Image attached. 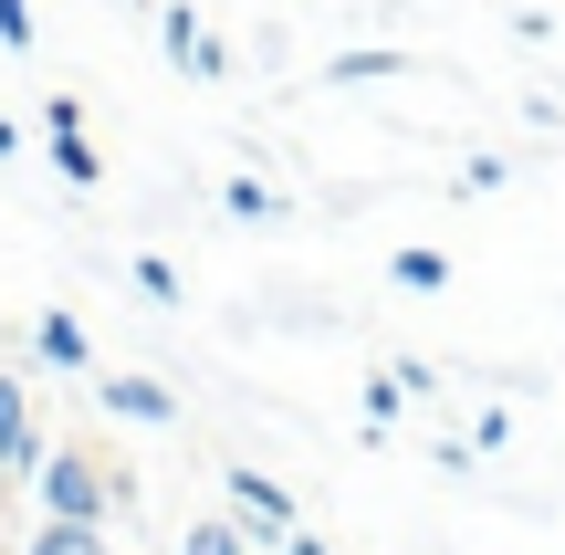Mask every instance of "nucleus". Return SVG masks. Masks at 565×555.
Masks as SVG:
<instances>
[{"label":"nucleus","mask_w":565,"mask_h":555,"mask_svg":"<svg viewBox=\"0 0 565 555\" xmlns=\"http://www.w3.org/2000/svg\"><path fill=\"white\" fill-rule=\"evenodd\" d=\"M95 398L116 419H137V430H168V419H179V398H168L158 377H95Z\"/></svg>","instance_id":"nucleus-6"},{"label":"nucleus","mask_w":565,"mask_h":555,"mask_svg":"<svg viewBox=\"0 0 565 555\" xmlns=\"http://www.w3.org/2000/svg\"><path fill=\"white\" fill-rule=\"evenodd\" d=\"M0 42H11V53H32V0H0Z\"/></svg>","instance_id":"nucleus-14"},{"label":"nucleus","mask_w":565,"mask_h":555,"mask_svg":"<svg viewBox=\"0 0 565 555\" xmlns=\"http://www.w3.org/2000/svg\"><path fill=\"white\" fill-rule=\"evenodd\" d=\"M252 545H263V535H252L242 514H200V524L179 535V555H252Z\"/></svg>","instance_id":"nucleus-9"},{"label":"nucleus","mask_w":565,"mask_h":555,"mask_svg":"<svg viewBox=\"0 0 565 555\" xmlns=\"http://www.w3.org/2000/svg\"><path fill=\"white\" fill-rule=\"evenodd\" d=\"M126 273H137V293H147V305H179V263H168V252H137Z\"/></svg>","instance_id":"nucleus-12"},{"label":"nucleus","mask_w":565,"mask_h":555,"mask_svg":"<svg viewBox=\"0 0 565 555\" xmlns=\"http://www.w3.org/2000/svg\"><path fill=\"white\" fill-rule=\"evenodd\" d=\"M126 472L116 461H95V451H42V472H32V514H84V524H116L126 514Z\"/></svg>","instance_id":"nucleus-1"},{"label":"nucleus","mask_w":565,"mask_h":555,"mask_svg":"<svg viewBox=\"0 0 565 555\" xmlns=\"http://www.w3.org/2000/svg\"><path fill=\"white\" fill-rule=\"evenodd\" d=\"M21 555H116V545H105V524H84V514H42Z\"/></svg>","instance_id":"nucleus-8"},{"label":"nucleus","mask_w":565,"mask_h":555,"mask_svg":"<svg viewBox=\"0 0 565 555\" xmlns=\"http://www.w3.org/2000/svg\"><path fill=\"white\" fill-rule=\"evenodd\" d=\"M42 451H53V440H42V419H32V377L0 367V482H32Z\"/></svg>","instance_id":"nucleus-2"},{"label":"nucleus","mask_w":565,"mask_h":555,"mask_svg":"<svg viewBox=\"0 0 565 555\" xmlns=\"http://www.w3.org/2000/svg\"><path fill=\"white\" fill-rule=\"evenodd\" d=\"M387 74H408L398 42H366V53H335V63H324V84H387Z\"/></svg>","instance_id":"nucleus-10"},{"label":"nucleus","mask_w":565,"mask_h":555,"mask_svg":"<svg viewBox=\"0 0 565 555\" xmlns=\"http://www.w3.org/2000/svg\"><path fill=\"white\" fill-rule=\"evenodd\" d=\"M231 514H242L252 524V535H263V545H282V535H294V493H282V482L273 472H252V461H231Z\"/></svg>","instance_id":"nucleus-4"},{"label":"nucleus","mask_w":565,"mask_h":555,"mask_svg":"<svg viewBox=\"0 0 565 555\" xmlns=\"http://www.w3.org/2000/svg\"><path fill=\"white\" fill-rule=\"evenodd\" d=\"M0 158H21V126H11V116H0Z\"/></svg>","instance_id":"nucleus-15"},{"label":"nucleus","mask_w":565,"mask_h":555,"mask_svg":"<svg viewBox=\"0 0 565 555\" xmlns=\"http://www.w3.org/2000/svg\"><path fill=\"white\" fill-rule=\"evenodd\" d=\"M158 42H168V63H179L189 84H221V74H231V42L210 32V21L189 11V0H168V21H158Z\"/></svg>","instance_id":"nucleus-3"},{"label":"nucleus","mask_w":565,"mask_h":555,"mask_svg":"<svg viewBox=\"0 0 565 555\" xmlns=\"http://www.w3.org/2000/svg\"><path fill=\"white\" fill-rule=\"evenodd\" d=\"M221 210H231V221H282V200H273L263 179H231V189H221Z\"/></svg>","instance_id":"nucleus-13"},{"label":"nucleus","mask_w":565,"mask_h":555,"mask_svg":"<svg viewBox=\"0 0 565 555\" xmlns=\"http://www.w3.org/2000/svg\"><path fill=\"white\" fill-rule=\"evenodd\" d=\"M42 137H53V168H63L74 189H95V179H105V158H95V137H84V105H74V95L42 105Z\"/></svg>","instance_id":"nucleus-5"},{"label":"nucleus","mask_w":565,"mask_h":555,"mask_svg":"<svg viewBox=\"0 0 565 555\" xmlns=\"http://www.w3.org/2000/svg\"><path fill=\"white\" fill-rule=\"evenodd\" d=\"M387 273H398L408 293H440V284H450V252H429V242H408V252H398V263H387Z\"/></svg>","instance_id":"nucleus-11"},{"label":"nucleus","mask_w":565,"mask_h":555,"mask_svg":"<svg viewBox=\"0 0 565 555\" xmlns=\"http://www.w3.org/2000/svg\"><path fill=\"white\" fill-rule=\"evenodd\" d=\"M32 356H42V367H63V377H84V367H95V346H84V325H74V314H32Z\"/></svg>","instance_id":"nucleus-7"}]
</instances>
